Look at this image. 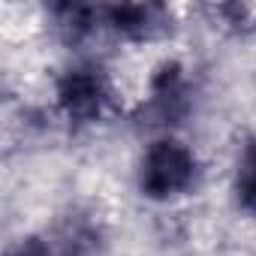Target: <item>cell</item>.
Segmentation results:
<instances>
[{"label": "cell", "instance_id": "obj_1", "mask_svg": "<svg viewBox=\"0 0 256 256\" xmlns=\"http://www.w3.org/2000/svg\"><path fill=\"white\" fill-rule=\"evenodd\" d=\"M190 178H193L190 154L175 142H160L145 160L142 187L151 196H169V193H178L181 187H187Z\"/></svg>", "mask_w": 256, "mask_h": 256}, {"label": "cell", "instance_id": "obj_2", "mask_svg": "<svg viewBox=\"0 0 256 256\" xmlns=\"http://www.w3.org/2000/svg\"><path fill=\"white\" fill-rule=\"evenodd\" d=\"M64 102L72 114H90L100 106V84L88 72H76L64 84Z\"/></svg>", "mask_w": 256, "mask_h": 256}, {"label": "cell", "instance_id": "obj_3", "mask_svg": "<svg viewBox=\"0 0 256 256\" xmlns=\"http://www.w3.org/2000/svg\"><path fill=\"white\" fill-rule=\"evenodd\" d=\"M241 196L256 205V148L247 151L244 157V169H241Z\"/></svg>", "mask_w": 256, "mask_h": 256}]
</instances>
